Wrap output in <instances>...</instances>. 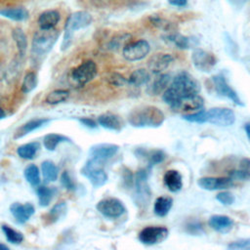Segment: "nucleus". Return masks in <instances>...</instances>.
Here are the masks:
<instances>
[{
  "instance_id": "43",
  "label": "nucleus",
  "mask_w": 250,
  "mask_h": 250,
  "mask_svg": "<svg viewBox=\"0 0 250 250\" xmlns=\"http://www.w3.org/2000/svg\"><path fill=\"white\" fill-rule=\"evenodd\" d=\"M230 250H250V238L232 241L228 245Z\"/></svg>"
},
{
  "instance_id": "42",
  "label": "nucleus",
  "mask_w": 250,
  "mask_h": 250,
  "mask_svg": "<svg viewBox=\"0 0 250 250\" xmlns=\"http://www.w3.org/2000/svg\"><path fill=\"white\" fill-rule=\"evenodd\" d=\"M130 38V35L125 33V34H121V35H118V36H115L113 37L109 43H108V48L111 49V50H115V49H118L120 48L122 45H126Z\"/></svg>"
},
{
  "instance_id": "13",
  "label": "nucleus",
  "mask_w": 250,
  "mask_h": 250,
  "mask_svg": "<svg viewBox=\"0 0 250 250\" xmlns=\"http://www.w3.org/2000/svg\"><path fill=\"white\" fill-rule=\"evenodd\" d=\"M212 82L214 85V89L215 91L220 95L223 96L225 98H228L229 100H230L233 104L242 106L243 103L241 102L240 98L238 97L237 93L229 85V83L227 82L226 78L224 75L222 74H217L214 75L212 77Z\"/></svg>"
},
{
  "instance_id": "38",
  "label": "nucleus",
  "mask_w": 250,
  "mask_h": 250,
  "mask_svg": "<svg viewBox=\"0 0 250 250\" xmlns=\"http://www.w3.org/2000/svg\"><path fill=\"white\" fill-rule=\"evenodd\" d=\"M37 86V76L35 72L29 71L27 72L22 80L21 83V92L24 94H28L33 91Z\"/></svg>"
},
{
  "instance_id": "10",
  "label": "nucleus",
  "mask_w": 250,
  "mask_h": 250,
  "mask_svg": "<svg viewBox=\"0 0 250 250\" xmlns=\"http://www.w3.org/2000/svg\"><path fill=\"white\" fill-rule=\"evenodd\" d=\"M98 72L96 63L93 61H85L71 70V78L80 86L92 81Z\"/></svg>"
},
{
  "instance_id": "53",
  "label": "nucleus",
  "mask_w": 250,
  "mask_h": 250,
  "mask_svg": "<svg viewBox=\"0 0 250 250\" xmlns=\"http://www.w3.org/2000/svg\"><path fill=\"white\" fill-rule=\"evenodd\" d=\"M94 2H96V4L100 5V4H105V2H107L108 0H92Z\"/></svg>"
},
{
  "instance_id": "49",
  "label": "nucleus",
  "mask_w": 250,
  "mask_h": 250,
  "mask_svg": "<svg viewBox=\"0 0 250 250\" xmlns=\"http://www.w3.org/2000/svg\"><path fill=\"white\" fill-rule=\"evenodd\" d=\"M168 3L171 6L178 7V8H184L188 5V0H168Z\"/></svg>"
},
{
  "instance_id": "47",
  "label": "nucleus",
  "mask_w": 250,
  "mask_h": 250,
  "mask_svg": "<svg viewBox=\"0 0 250 250\" xmlns=\"http://www.w3.org/2000/svg\"><path fill=\"white\" fill-rule=\"evenodd\" d=\"M186 229L188 233L192 234V235H197V234H201L203 232V228L202 225L199 222H191L188 223L186 227Z\"/></svg>"
},
{
  "instance_id": "35",
  "label": "nucleus",
  "mask_w": 250,
  "mask_h": 250,
  "mask_svg": "<svg viewBox=\"0 0 250 250\" xmlns=\"http://www.w3.org/2000/svg\"><path fill=\"white\" fill-rule=\"evenodd\" d=\"M41 172L46 182H55L59 176V169L56 164L50 160H46L41 164Z\"/></svg>"
},
{
  "instance_id": "51",
  "label": "nucleus",
  "mask_w": 250,
  "mask_h": 250,
  "mask_svg": "<svg viewBox=\"0 0 250 250\" xmlns=\"http://www.w3.org/2000/svg\"><path fill=\"white\" fill-rule=\"evenodd\" d=\"M233 8H242L249 0H227Z\"/></svg>"
},
{
  "instance_id": "4",
  "label": "nucleus",
  "mask_w": 250,
  "mask_h": 250,
  "mask_svg": "<svg viewBox=\"0 0 250 250\" xmlns=\"http://www.w3.org/2000/svg\"><path fill=\"white\" fill-rule=\"evenodd\" d=\"M60 32L53 28L48 30L40 29L33 34L31 42V58L37 61L46 56L53 48L59 38Z\"/></svg>"
},
{
  "instance_id": "5",
  "label": "nucleus",
  "mask_w": 250,
  "mask_h": 250,
  "mask_svg": "<svg viewBox=\"0 0 250 250\" xmlns=\"http://www.w3.org/2000/svg\"><path fill=\"white\" fill-rule=\"evenodd\" d=\"M81 174L86 177L94 188H101L107 181V174L104 168V161L90 158L81 169Z\"/></svg>"
},
{
  "instance_id": "34",
  "label": "nucleus",
  "mask_w": 250,
  "mask_h": 250,
  "mask_svg": "<svg viewBox=\"0 0 250 250\" xmlns=\"http://www.w3.org/2000/svg\"><path fill=\"white\" fill-rule=\"evenodd\" d=\"M64 142H70V140L67 137L63 136V135L56 134V133L47 134L43 138V146L49 151L55 150L58 145H60L62 143H64Z\"/></svg>"
},
{
  "instance_id": "46",
  "label": "nucleus",
  "mask_w": 250,
  "mask_h": 250,
  "mask_svg": "<svg viewBox=\"0 0 250 250\" xmlns=\"http://www.w3.org/2000/svg\"><path fill=\"white\" fill-rule=\"evenodd\" d=\"M229 177L232 180H238V181H248L250 180L249 174L242 170L241 168L236 169V170H230L229 172Z\"/></svg>"
},
{
  "instance_id": "18",
  "label": "nucleus",
  "mask_w": 250,
  "mask_h": 250,
  "mask_svg": "<svg viewBox=\"0 0 250 250\" xmlns=\"http://www.w3.org/2000/svg\"><path fill=\"white\" fill-rule=\"evenodd\" d=\"M174 60L175 58L171 54H155L148 61V69L154 74L162 73V71H164L174 62Z\"/></svg>"
},
{
  "instance_id": "15",
  "label": "nucleus",
  "mask_w": 250,
  "mask_h": 250,
  "mask_svg": "<svg viewBox=\"0 0 250 250\" xmlns=\"http://www.w3.org/2000/svg\"><path fill=\"white\" fill-rule=\"evenodd\" d=\"M233 180L229 177H203L198 179L197 185L206 190L226 189L233 186Z\"/></svg>"
},
{
  "instance_id": "21",
  "label": "nucleus",
  "mask_w": 250,
  "mask_h": 250,
  "mask_svg": "<svg viewBox=\"0 0 250 250\" xmlns=\"http://www.w3.org/2000/svg\"><path fill=\"white\" fill-rule=\"evenodd\" d=\"M203 106H204V100L202 97H200L197 94L192 97L184 99L175 110L181 111V112H191L192 113V112L200 110Z\"/></svg>"
},
{
  "instance_id": "16",
  "label": "nucleus",
  "mask_w": 250,
  "mask_h": 250,
  "mask_svg": "<svg viewBox=\"0 0 250 250\" xmlns=\"http://www.w3.org/2000/svg\"><path fill=\"white\" fill-rule=\"evenodd\" d=\"M118 149L119 146L114 144H97L90 147L89 155L91 158L104 161L113 157Z\"/></svg>"
},
{
  "instance_id": "11",
  "label": "nucleus",
  "mask_w": 250,
  "mask_h": 250,
  "mask_svg": "<svg viewBox=\"0 0 250 250\" xmlns=\"http://www.w3.org/2000/svg\"><path fill=\"white\" fill-rule=\"evenodd\" d=\"M169 231L165 227L150 226L143 229L139 233V240L146 245H154L164 241L168 237Z\"/></svg>"
},
{
  "instance_id": "32",
  "label": "nucleus",
  "mask_w": 250,
  "mask_h": 250,
  "mask_svg": "<svg viewBox=\"0 0 250 250\" xmlns=\"http://www.w3.org/2000/svg\"><path fill=\"white\" fill-rule=\"evenodd\" d=\"M39 148H40V145L38 142H31V143H27L20 146L17 148V153L21 158L29 160L34 158Z\"/></svg>"
},
{
  "instance_id": "17",
  "label": "nucleus",
  "mask_w": 250,
  "mask_h": 250,
  "mask_svg": "<svg viewBox=\"0 0 250 250\" xmlns=\"http://www.w3.org/2000/svg\"><path fill=\"white\" fill-rule=\"evenodd\" d=\"M10 212L18 224H24L34 214L35 208L31 203L14 202L10 205Z\"/></svg>"
},
{
  "instance_id": "14",
  "label": "nucleus",
  "mask_w": 250,
  "mask_h": 250,
  "mask_svg": "<svg viewBox=\"0 0 250 250\" xmlns=\"http://www.w3.org/2000/svg\"><path fill=\"white\" fill-rule=\"evenodd\" d=\"M162 39L166 43H168L180 50H188V49H190L198 44V40L196 38L185 36L177 31L166 33L165 35L162 36Z\"/></svg>"
},
{
  "instance_id": "3",
  "label": "nucleus",
  "mask_w": 250,
  "mask_h": 250,
  "mask_svg": "<svg viewBox=\"0 0 250 250\" xmlns=\"http://www.w3.org/2000/svg\"><path fill=\"white\" fill-rule=\"evenodd\" d=\"M92 21V15L86 11H76L74 13H71L65 21L61 50L65 51L66 49H68L72 43L74 32L89 26Z\"/></svg>"
},
{
  "instance_id": "2",
  "label": "nucleus",
  "mask_w": 250,
  "mask_h": 250,
  "mask_svg": "<svg viewBox=\"0 0 250 250\" xmlns=\"http://www.w3.org/2000/svg\"><path fill=\"white\" fill-rule=\"evenodd\" d=\"M164 120V113L154 105L137 107L128 115V122L137 128H156L161 126Z\"/></svg>"
},
{
  "instance_id": "24",
  "label": "nucleus",
  "mask_w": 250,
  "mask_h": 250,
  "mask_svg": "<svg viewBox=\"0 0 250 250\" xmlns=\"http://www.w3.org/2000/svg\"><path fill=\"white\" fill-rule=\"evenodd\" d=\"M50 122V119L48 118H36V119H31L29 121H27L26 123L22 124L16 132L15 134V139H20L22 138L23 136L39 129L40 127L44 126L46 123Z\"/></svg>"
},
{
  "instance_id": "37",
  "label": "nucleus",
  "mask_w": 250,
  "mask_h": 250,
  "mask_svg": "<svg viewBox=\"0 0 250 250\" xmlns=\"http://www.w3.org/2000/svg\"><path fill=\"white\" fill-rule=\"evenodd\" d=\"M69 96V91L63 90V89H57L52 92H50L46 98H45V103L48 104H58L62 102H64Z\"/></svg>"
},
{
  "instance_id": "45",
  "label": "nucleus",
  "mask_w": 250,
  "mask_h": 250,
  "mask_svg": "<svg viewBox=\"0 0 250 250\" xmlns=\"http://www.w3.org/2000/svg\"><path fill=\"white\" fill-rule=\"evenodd\" d=\"M216 199L223 205H231L234 201V196L229 191H221L216 195Z\"/></svg>"
},
{
  "instance_id": "22",
  "label": "nucleus",
  "mask_w": 250,
  "mask_h": 250,
  "mask_svg": "<svg viewBox=\"0 0 250 250\" xmlns=\"http://www.w3.org/2000/svg\"><path fill=\"white\" fill-rule=\"evenodd\" d=\"M165 187L172 192H178L183 188V177L177 170H168L163 176Z\"/></svg>"
},
{
  "instance_id": "44",
  "label": "nucleus",
  "mask_w": 250,
  "mask_h": 250,
  "mask_svg": "<svg viewBox=\"0 0 250 250\" xmlns=\"http://www.w3.org/2000/svg\"><path fill=\"white\" fill-rule=\"evenodd\" d=\"M60 181H61V184L62 186L66 188L67 190H74L75 189V184L73 182V180L71 179L70 175L68 174L67 171H63L61 175V178H60Z\"/></svg>"
},
{
  "instance_id": "6",
  "label": "nucleus",
  "mask_w": 250,
  "mask_h": 250,
  "mask_svg": "<svg viewBox=\"0 0 250 250\" xmlns=\"http://www.w3.org/2000/svg\"><path fill=\"white\" fill-rule=\"evenodd\" d=\"M148 174L146 169H140L134 179L135 184V201L140 207H146L151 197L150 188L147 182Z\"/></svg>"
},
{
  "instance_id": "50",
  "label": "nucleus",
  "mask_w": 250,
  "mask_h": 250,
  "mask_svg": "<svg viewBox=\"0 0 250 250\" xmlns=\"http://www.w3.org/2000/svg\"><path fill=\"white\" fill-rule=\"evenodd\" d=\"M242 170L246 171L250 176V158H243L240 161V167Z\"/></svg>"
},
{
  "instance_id": "19",
  "label": "nucleus",
  "mask_w": 250,
  "mask_h": 250,
  "mask_svg": "<svg viewBox=\"0 0 250 250\" xmlns=\"http://www.w3.org/2000/svg\"><path fill=\"white\" fill-rule=\"evenodd\" d=\"M208 224L214 230L220 233H228L234 227L233 220L230 217L225 216V215L211 216L208 221Z\"/></svg>"
},
{
  "instance_id": "52",
  "label": "nucleus",
  "mask_w": 250,
  "mask_h": 250,
  "mask_svg": "<svg viewBox=\"0 0 250 250\" xmlns=\"http://www.w3.org/2000/svg\"><path fill=\"white\" fill-rule=\"evenodd\" d=\"M244 130H245V133H246L248 139L250 140V123H246L244 125Z\"/></svg>"
},
{
  "instance_id": "23",
  "label": "nucleus",
  "mask_w": 250,
  "mask_h": 250,
  "mask_svg": "<svg viewBox=\"0 0 250 250\" xmlns=\"http://www.w3.org/2000/svg\"><path fill=\"white\" fill-rule=\"evenodd\" d=\"M171 81V76L168 73H159L147 88V93L151 96L162 94L168 87Z\"/></svg>"
},
{
  "instance_id": "9",
  "label": "nucleus",
  "mask_w": 250,
  "mask_h": 250,
  "mask_svg": "<svg viewBox=\"0 0 250 250\" xmlns=\"http://www.w3.org/2000/svg\"><path fill=\"white\" fill-rule=\"evenodd\" d=\"M96 208L103 216L110 219L119 218L126 211V208L122 201L114 197H108L100 200L97 203Z\"/></svg>"
},
{
  "instance_id": "8",
  "label": "nucleus",
  "mask_w": 250,
  "mask_h": 250,
  "mask_svg": "<svg viewBox=\"0 0 250 250\" xmlns=\"http://www.w3.org/2000/svg\"><path fill=\"white\" fill-rule=\"evenodd\" d=\"M150 51L149 43L145 39L128 42L122 48V56L128 62H137L145 59Z\"/></svg>"
},
{
  "instance_id": "12",
  "label": "nucleus",
  "mask_w": 250,
  "mask_h": 250,
  "mask_svg": "<svg viewBox=\"0 0 250 250\" xmlns=\"http://www.w3.org/2000/svg\"><path fill=\"white\" fill-rule=\"evenodd\" d=\"M191 61L193 66L202 72H210L217 63V59L212 53L198 48L193 50Z\"/></svg>"
},
{
  "instance_id": "41",
  "label": "nucleus",
  "mask_w": 250,
  "mask_h": 250,
  "mask_svg": "<svg viewBox=\"0 0 250 250\" xmlns=\"http://www.w3.org/2000/svg\"><path fill=\"white\" fill-rule=\"evenodd\" d=\"M105 79L110 85H113L116 87H121V86H124L125 84H128V80L123 75L117 72L109 73Z\"/></svg>"
},
{
  "instance_id": "48",
  "label": "nucleus",
  "mask_w": 250,
  "mask_h": 250,
  "mask_svg": "<svg viewBox=\"0 0 250 250\" xmlns=\"http://www.w3.org/2000/svg\"><path fill=\"white\" fill-rule=\"evenodd\" d=\"M78 121H79L82 125H84L85 127H87V128H89V129H95V128H97V126H98L97 122H96L94 119L89 118V117L78 118Z\"/></svg>"
},
{
  "instance_id": "28",
  "label": "nucleus",
  "mask_w": 250,
  "mask_h": 250,
  "mask_svg": "<svg viewBox=\"0 0 250 250\" xmlns=\"http://www.w3.org/2000/svg\"><path fill=\"white\" fill-rule=\"evenodd\" d=\"M12 37L17 46L19 56L21 59H22L25 56L27 50V38L25 33L21 28L16 27L12 31Z\"/></svg>"
},
{
  "instance_id": "39",
  "label": "nucleus",
  "mask_w": 250,
  "mask_h": 250,
  "mask_svg": "<svg viewBox=\"0 0 250 250\" xmlns=\"http://www.w3.org/2000/svg\"><path fill=\"white\" fill-rule=\"evenodd\" d=\"M2 229V231L4 232L5 234V237L6 239L13 243V244H19L21 242H22L23 240V235L21 232L20 231H17L16 229H12L11 227H9L8 225H2L1 227Z\"/></svg>"
},
{
  "instance_id": "20",
  "label": "nucleus",
  "mask_w": 250,
  "mask_h": 250,
  "mask_svg": "<svg viewBox=\"0 0 250 250\" xmlns=\"http://www.w3.org/2000/svg\"><path fill=\"white\" fill-rule=\"evenodd\" d=\"M61 20V15L57 10H46L42 12L37 20L40 29H53Z\"/></svg>"
},
{
  "instance_id": "36",
  "label": "nucleus",
  "mask_w": 250,
  "mask_h": 250,
  "mask_svg": "<svg viewBox=\"0 0 250 250\" xmlns=\"http://www.w3.org/2000/svg\"><path fill=\"white\" fill-rule=\"evenodd\" d=\"M23 175L25 180L32 186V187H37L40 182V171L39 168L35 164H29L24 168Z\"/></svg>"
},
{
  "instance_id": "33",
  "label": "nucleus",
  "mask_w": 250,
  "mask_h": 250,
  "mask_svg": "<svg viewBox=\"0 0 250 250\" xmlns=\"http://www.w3.org/2000/svg\"><path fill=\"white\" fill-rule=\"evenodd\" d=\"M149 21L151 22V24L153 26H155L156 28H158V29H160L162 31H165L167 33L177 31V25L174 22L170 21L167 19L159 17L157 15L150 16L149 17Z\"/></svg>"
},
{
  "instance_id": "31",
  "label": "nucleus",
  "mask_w": 250,
  "mask_h": 250,
  "mask_svg": "<svg viewBox=\"0 0 250 250\" xmlns=\"http://www.w3.org/2000/svg\"><path fill=\"white\" fill-rule=\"evenodd\" d=\"M36 193L38 196V202L41 207H47L55 194L57 193V188L55 187H46V186H40L36 189Z\"/></svg>"
},
{
  "instance_id": "40",
  "label": "nucleus",
  "mask_w": 250,
  "mask_h": 250,
  "mask_svg": "<svg viewBox=\"0 0 250 250\" xmlns=\"http://www.w3.org/2000/svg\"><path fill=\"white\" fill-rule=\"evenodd\" d=\"M66 210H67L66 202L61 201V202L55 204V205L52 207V209L50 210V212H49L50 219H51L53 222L59 221L61 218H62V217L65 215Z\"/></svg>"
},
{
  "instance_id": "30",
  "label": "nucleus",
  "mask_w": 250,
  "mask_h": 250,
  "mask_svg": "<svg viewBox=\"0 0 250 250\" xmlns=\"http://www.w3.org/2000/svg\"><path fill=\"white\" fill-rule=\"evenodd\" d=\"M127 80L129 85L134 87H141L149 82L150 75L146 69L139 68L134 70Z\"/></svg>"
},
{
  "instance_id": "25",
  "label": "nucleus",
  "mask_w": 250,
  "mask_h": 250,
  "mask_svg": "<svg viewBox=\"0 0 250 250\" xmlns=\"http://www.w3.org/2000/svg\"><path fill=\"white\" fill-rule=\"evenodd\" d=\"M136 154L144 157L147 160L148 163V168H151L154 165H157L161 162L164 161L166 158V154L163 150L161 149H153V150H146L143 148H139L136 151Z\"/></svg>"
},
{
  "instance_id": "7",
  "label": "nucleus",
  "mask_w": 250,
  "mask_h": 250,
  "mask_svg": "<svg viewBox=\"0 0 250 250\" xmlns=\"http://www.w3.org/2000/svg\"><path fill=\"white\" fill-rule=\"evenodd\" d=\"M206 122L218 126H230L235 122V115L230 108L212 107L204 109V123Z\"/></svg>"
},
{
  "instance_id": "54",
  "label": "nucleus",
  "mask_w": 250,
  "mask_h": 250,
  "mask_svg": "<svg viewBox=\"0 0 250 250\" xmlns=\"http://www.w3.org/2000/svg\"><path fill=\"white\" fill-rule=\"evenodd\" d=\"M6 116V113H5V111H4V109L2 108V107H0V119H2V118H4Z\"/></svg>"
},
{
  "instance_id": "27",
  "label": "nucleus",
  "mask_w": 250,
  "mask_h": 250,
  "mask_svg": "<svg viewBox=\"0 0 250 250\" xmlns=\"http://www.w3.org/2000/svg\"><path fill=\"white\" fill-rule=\"evenodd\" d=\"M98 123L103 128L110 130V131H120L121 130V122L118 116L112 113H104L98 117Z\"/></svg>"
},
{
  "instance_id": "29",
  "label": "nucleus",
  "mask_w": 250,
  "mask_h": 250,
  "mask_svg": "<svg viewBox=\"0 0 250 250\" xmlns=\"http://www.w3.org/2000/svg\"><path fill=\"white\" fill-rule=\"evenodd\" d=\"M173 199L170 196H159L153 204V212L157 217H165L171 210Z\"/></svg>"
},
{
  "instance_id": "1",
  "label": "nucleus",
  "mask_w": 250,
  "mask_h": 250,
  "mask_svg": "<svg viewBox=\"0 0 250 250\" xmlns=\"http://www.w3.org/2000/svg\"><path fill=\"white\" fill-rule=\"evenodd\" d=\"M199 92V82L188 71H181L174 76L170 86L163 92L162 99L175 110L184 99L197 95Z\"/></svg>"
},
{
  "instance_id": "55",
  "label": "nucleus",
  "mask_w": 250,
  "mask_h": 250,
  "mask_svg": "<svg viewBox=\"0 0 250 250\" xmlns=\"http://www.w3.org/2000/svg\"><path fill=\"white\" fill-rule=\"evenodd\" d=\"M8 249H9V248H8L6 245L0 243V250H8Z\"/></svg>"
},
{
  "instance_id": "26",
  "label": "nucleus",
  "mask_w": 250,
  "mask_h": 250,
  "mask_svg": "<svg viewBox=\"0 0 250 250\" xmlns=\"http://www.w3.org/2000/svg\"><path fill=\"white\" fill-rule=\"evenodd\" d=\"M0 16L15 21H23L28 19L29 13L23 7L3 8L0 10Z\"/></svg>"
}]
</instances>
